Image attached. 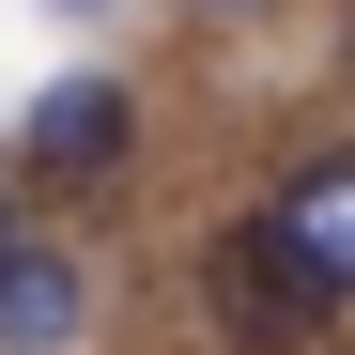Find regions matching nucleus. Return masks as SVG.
Here are the masks:
<instances>
[{
    "label": "nucleus",
    "instance_id": "f257e3e1",
    "mask_svg": "<svg viewBox=\"0 0 355 355\" xmlns=\"http://www.w3.org/2000/svg\"><path fill=\"white\" fill-rule=\"evenodd\" d=\"M248 248L309 293V309H355V155H324V170H293L278 186V216L248 232Z\"/></svg>",
    "mask_w": 355,
    "mask_h": 355
},
{
    "label": "nucleus",
    "instance_id": "f03ea898",
    "mask_svg": "<svg viewBox=\"0 0 355 355\" xmlns=\"http://www.w3.org/2000/svg\"><path fill=\"white\" fill-rule=\"evenodd\" d=\"M124 78H62V93H31V170H124Z\"/></svg>",
    "mask_w": 355,
    "mask_h": 355
},
{
    "label": "nucleus",
    "instance_id": "7ed1b4c3",
    "mask_svg": "<svg viewBox=\"0 0 355 355\" xmlns=\"http://www.w3.org/2000/svg\"><path fill=\"white\" fill-rule=\"evenodd\" d=\"M78 324H93L78 248H16V263H0V355H46V340H78Z\"/></svg>",
    "mask_w": 355,
    "mask_h": 355
},
{
    "label": "nucleus",
    "instance_id": "20e7f679",
    "mask_svg": "<svg viewBox=\"0 0 355 355\" xmlns=\"http://www.w3.org/2000/svg\"><path fill=\"white\" fill-rule=\"evenodd\" d=\"M62 16H108V0H62Z\"/></svg>",
    "mask_w": 355,
    "mask_h": 355
},
{
    "label": "nucleus",
    "instance_id": "39448f33",
    "mask_svg": "<svg viewBox=\"0 0 355 355\" xmlns=\"http://www.w3.org/2000/svg\"><path fill=\"white\" fill-rule=\"evenodd\" d=\"M0 263H16V232H0Z\"/></svg>",
    "mask_w": 355,
    "mask_h": 355
}]
</instances>
